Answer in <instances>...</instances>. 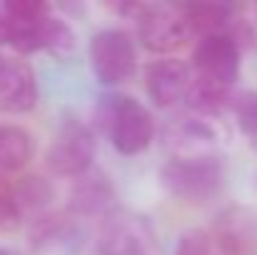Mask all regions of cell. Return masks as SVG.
I'll use <instances>...</instances> for the list:
<instances>
[{"label":"cell","instance_id":"277c9868","mask_svg":"<svg viewBox=\"0 0 257 255\" xmlns=\"http://www.w3.org/2000/svg\"><path fill=\"white\" fill-rule=\"evenodd\" d=\"M242 48L230 33L200 38L192 50V80L207 88L230 90L240 80Z\"/></svg>","mask_w":257,"mask_h":255},{"label":"cell","instance_id":"5b68a950","mask_svg":"<svg viewBox=\"0 0 257 255\" xmlns=\"http://www.w3.org/2000/svg\"><path fill=\"white\" fill-rule=\"evenodd\" d=\"M97 255H160L158 233L145 215L117 208L102 218Z\"/></svg>","mask_w":257,"mask_h":255},{"label":"cell","instance_id":"ac0fdd59","mask_svg":"<svg viewBox=\"0 0 257 255\" xmlns=\"http://www.w3.org/2000/svg\"><path fill=\"white\" fill-rule=\"evenodd\" d=\"M232 113L245 135L257 140V90H242L232 100Z\"/></svg>","mask_w":257,"mask_h":255},{"label":"cell","instance_id":"6da1fadb","mask_svg":"<svg viewBox=\"0 0 257 255\" xmlns=\"http://www.w3.org/2000/svg\"><path fill=\"white\" fill-rule=\"evenodd\" d=\"M92 118L95 125L107 133L110 143L120 155H138L155 138V118L143 103L130 95H102L95 105Z\"/></svg>","mask_w":257,"mask_h":255},{"label":"cell","instance_id":"52a82bcc","mask_svg":"<svg viewBox=\"0 0 257 255\" xmlns=\"http://www.w3.org/2000/svg\"><path fill=\"white\" fill-rule=\"evenodd\" d=\"M90 65L95 78L107 88L133 80L138 73V55L130 35L120 28H107L90 40Z\"/></svg>","mask_w":257,"mask_h":255},{"label":"cell","instance_id":"3957f363","mask_svg":"<svg viewBox=\"0 0 257 255\" xmlns=\"http://www.w3.org/2000/svg\"><path fill=\"white\" fill-rule=\"evenodd\" d=\"M160 183L163 188L190 203L210 200L220 193L225 183V165L220 155L210 158H170L160 168Z\"/></svg>","mask_w":257,"mask_h":255},{"label":"cell","instance_id":"cb8c5ba5","mask_svg":"<svg viewBox=\"0 0 257 255\" xmlns=\"http://www.w3.org/2000/svg\"><path fill=\"white\" fill-rule=\"evenodd\" d=\"M0 255H15L13 250H8V248H0Z\"/></svg>","mask_w":257,"mask_h":255},{"label":"cell","instance_id":"7402d4cb","mask_svg":"<svg viewBox=\"0 0 257 255\" xmlns=\"http://www.w3.org/2000/svg\"><path fill=\"white\" fill-rule=\"evenodd\" d=\"M0 45H5V5L0 3Z\"/></svg>","mask_w":257,"mask_h":255},{"label":"cell","instance_id":"7a4b0ae2","mask_svg":"<svg viewBox=\"0 0 257 255\" xmlns=\"http://www.w3.org/2000/svg\"><path fill=\"white\" fill-rule=\"evenodd\" d=\"M117 13L135 23L138 40L150 53L168 55L192 38L182 3H122Z\"/></svg>","mask_w":257,"mask_h":255},{"label":"cell","instance_id":"4fadbf2b","mask_svg":"<svg viewBox=\"0 0 257 255\" xmlns=\"http://www.w3.org/2000/svg\"><path fill=\"white\" fill-rule=\"evenodd\" d=\"M185 20L190 25L192 38H207L215 33H230V25L235 20V8L227 3L217 0H205V3H182Z\"/></svg>","mask_w":257,"mask_h":255},{"label":"cell","instance_id":"7c38bea8","mask_svg":"<svg viewBox=\"0 0 257 255\" xmlns=\"http://www.w3.org/2000/svg\"><path fill=\"white\" fill-rule=\"evenodd\" d=\"M38 103V80L33 68L25 60L8 58V65L0 73V110L5 113H28Z\"/></svg>","mask_w":257,"mask_h":255},{"label":"cell","instance_id":"44dd1931","mask_svg":"<svg viewBox=\"0 0 257 255\" xmlns=\"http://www.w3.org/2000/svg\"><path fill=\"white\" fill-rule=\"evenodd\" d=\"M245 15H247V23H250V30H252V48H257V3L245 10Z\"/></svg>","mask_w":257,"mask_h":255},{"label":"cell","instance_id":"d6986e66","mask_svg":"<svg viewBox=\"0 0 257 255\" xmlns=\"http://www.w3.org/2000/svg\"><path fill=\"white\" fill-rule=\"evenodd\" d=\"M23 220H25V215H23L18 200H15L13 185L0 178V230L3 233H13V230H18L23 225Z\"/></svg>","mask_w":257,"mask_h":255},{"label":"cell","instance_id":"ffe728a7","mask_svg":"<svg viewBox=\"0 0 257 255\" xmlns=\"http://www.w3.org/2000/svg\"><path fill=\"white\" fill-rule=\"evenodd\" d=\"M175 255H212L210 230H202V228L185 230V233L177 238Z\"/></svg>","mask_w":257,"mask_h":255},{"label":"cell","instance_id":"ba28073f","mask_svg":"<svg viewBox=\"0 0 257 255\" xmlns=\"http://www.w3.org/2000/svg\"><path fill=\"white\" fill-rule=\"evenodd\" d=\"M163 148L170 150V158H210L217 155L220 133L210 115L190 110L172 115L163 125Z\"/></svg>","mask_w":257,"mask_h":255},{"label":"cell","instance_id":"8fae6325","mask_svg":"<svg viewBox=\"0 0 257 255\" xmlns=\"http://www.w3.org/2000/svg\"><path fill=\"white\" fill-rule=\"evenodd\" d=\"M115 200V188L102 170H87L75 178L70 185V213L90 218V215H110V205Z\"/></svg>","mask_w":257,"mask_h":255},{"label":"cell","instance_id":"2e32d148","mask_svg":"<svg viewBox=\"0 0 257 255\" xmlns=\"http://www.w3.org/2000/svg\"><path fill=\"white\" fill-rule=\"evenodd\" d=\"M33 153L35 143L28 130L18 125H0V170L10 173L25 168L33 160Z\"/></svg>","mask_w":257,"mask_h":255},{"label":"cell","instance_id":"e0dca14e","mask_svg":"<svg viewBox=\"0 0 257 255\" xmlns=\"http://www.w3.org/2000/svg\"><path fill=\"white\" fill-rule=\"evenodd\" d=\"M73 230H75V225L65 213H48L33 223L30 238H33V245H53V243L68 240L73 235Z\"/></svg>","mask_w":257,"mask_h":255},{"label":"cell","instance_id":"30bf717a","mask_svg":"<svg viewBox=\"0 0 257 255\" xmlns=\"http://www.w3.org/2000/svg\"><path fill=\"white\" fill-rule=\"evenodd\" d=\"M190 85H192V65L177 58L155 60L145 68V90L158 108H172L180 100H187Z\"/></svg>","mask_w":257,"mask_h":255},{"label":"cell","instance_id":"8992f818","mask_svg":"<svg viewBox=\"0 0 257 255\" xmlns=\"http://www.w3.org/2000/svg\"><path fill=\"white\" fill-rule=\"evenodd\" d=\"M97 153L92 128L80 120H65L45 153V168L58 178H80L92 170Z\"/></svg>","mask_w":257,"mask_h":255},{"label":"cell","instance_id":"603a6c76","mask_svg":"<svg viewBox=\"0 0 257 255\" xmlns=\"http://www.w3.org/2000/svg\"><path fill=\"white\" fill-rule=\"evenodd\" d=\"M5 65H8V58H5V55H0V73H3V68H5Z\"/></svg>","mask_w":257,"mask_h":255},{"label":"cell","instance_id":"9a60e30c","mask_svg":"<svg viewBox=\"0 0 257 255\" xmlns=\"http://www.w3.org/2000/svg\"><path fill=\"white\" fill-rule=\"evenodd\" d=\"M15 190V200L23 210V215H48V208L55 200V188L48 178L38 175V173H28L23 178H18V183L13 185Z\"/></svg>","mask_w":257,"mask_h":255},{"label":"cell","instance_id":"9c48e42d","mask_svg":"<svg viewBox=\"0 0 257 255\" xmlns=\"http://www.w3.org/2000/svg\"><path fill=\"white\" fill-rule=\"evenodd\" d=\"M210 240L212 255H257V208L230 205L217 213Z\"/></svg>","mask_w":257,"mask_h":255},{"label":"cell","instance_id":"5bb4252c","mask_svg":"<svg viewBox=\"0 0 257 255\" xmlns=\"http://www.w3.org/2000/svg\"><path fill=\"white\" fill-rule=\"evenodd\" d=\"M38 35H40V48L48 50L50 55L60 58V60L70 58L75 53V48H78V38H75L73 25L65 18H60L53 5L40 15V20H38Z\"/></svg>","mask_w":257,"mask_h":255}]
</instances>
